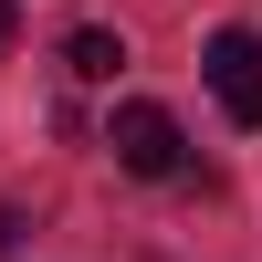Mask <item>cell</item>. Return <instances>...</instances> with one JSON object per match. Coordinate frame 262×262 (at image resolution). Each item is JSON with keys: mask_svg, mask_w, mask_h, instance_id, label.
<instances>
[{"mask_svg": "<svg viewBox=\"0 0 262 262\" xmlns=\"http://www.w3.org/2000/svg\"><path fill=\"white\" fill-rule=\"evenodd\" d=\"M11 32H21V11H11V0H0V53H11Z\"/></svg>", "mask_w": 262, "mask_h": 262, "instance_id": "5", "label": "cell"}, {"mask_svg": "<svg viewBox=\"0 0 262 262\" xmlns=\"http://www.w3.org/2000/svg\"><path fill=\"white\" fill-rule=\"evenodd\" d=\"M105 147H116V168L126 179H179L189 168V137H179V116H168V105H116V126H105Z\"/></svg>", "mask_w": 262, "mask_h": 262, "instance_id": "1", "label": "cell"}, {"mask_svg": "<svg viewBox=\"0 0 262 262\" xmlns=\"http://www.w3.org/2000/svg\"><path fill=\"white\" fill-rule=\"evenodd\" d=\"M21 231H32V221H21V210H0V252H11V242H21Z\"/></svg>", "mask_w": 262, "mask_h": 262, "instance_id": "4", "label": "cell"}, {"mask_svg": "<svg viewBox=\"0 0 262 262\" xmlns=\"http://www.w3.org/2000/svg\"><path fill=\"white\" fill-rule=\"evenodd\" d=\"M200 74H210V95H221V116L231 126H262V32H210V53H200Z\"/></svg>", "mask_w": 262, "mask_h": 262, "instance_id": "2", "label": "cell"}, {"mask_svg": "<svg viewBox=\"0 0 262 262\" xmlns=\"http://www.w3.org/2000/svg\"><path fill=\"white\" fill-rule=\"evenodd\" d=\"M63 63H74L84 84H105V74L126 63V42H116V32H74V42H63Z\"/></svg>", "mask_w": 262, "mask_h": 262, "instance_id": "3", "label": "cell"}]
</instances>
